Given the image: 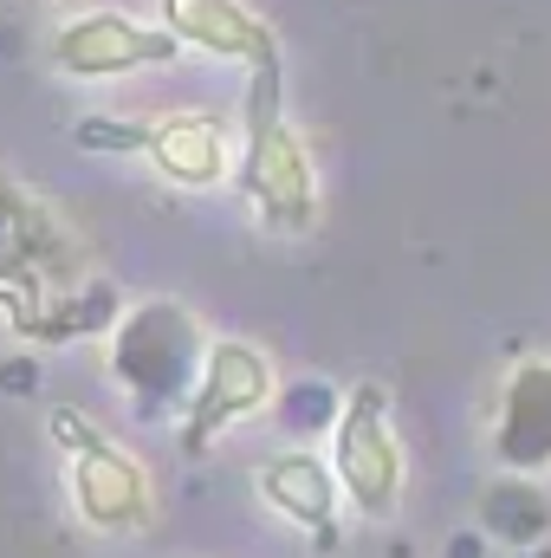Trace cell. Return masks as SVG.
<instances>
[{
	"label": "cell",
	"mask_w": 551,
	"mask_h": 558,
	"mask_svg": "<svg viewBox=\"0 0 551 558\" xmlns=\"http://www.w3.org/2000/svg\"><path fill=\"white\" fill-rule=\"evenodd\" d=\"M234 182L267 234H311L318 228V169H311L305 137L285 118V59L247 65Z\"/></svg>",
	"instance_id": "1"
},
{
	"label": "cell",
	"mask_w": 551,
	"mask_h": 558,
	"mask_svg": "<svg viewBox=\"0 0 551 558\" xmlns=\"http://www.w3.org/2000/svg\"><path fill=\"white\" fill-rule=\"evenodd\" d=\"M91 267L78 228L39 202L33 189H20L13 175H0V312L13 331H26L39 318V305L52 292H72Z\"/></svg>",
	"instance_id": "2"
},
{
	"label": "cell",
	"mask_w": 551,
	"mask_h": 558,
	"mask_svg": "<svg viewBox=\"0 0 551 558\" xmlns=\"http://www.w3.org/2000/svg\"><path fill=\"white\" fill-rule=\"evenodd\" d=\"M201 351H208V331L175 299H143L131 312H118V325H111V377L124 384L143 422L175 416L188 403Z\"/></svg>",
	"instance_id": "3"
},
{
	"label": "cell",
	"mask_w": 551,
	"mask_h": 558,
	"mask_svg": "<svg viewBox=\"0 0 551 558\" xmlns=\"http://www.w3.org/2000/svg\"><path fill=\"white\" fill-rule=\"evenodd\" d=\"M52 441L65 448V481H72V507L91 533H143L156 520V487L149 468L124 441H111L105 428L78 410H52L46 416Z\"/></svg>",
	"instance_id": "4"
},
{
	"label": "cell",
	"mask_w": 551,
	"mask_h": 558,
	"mask_svg": "<svg viewBox=\"0 0 551 558\" xmlns=\"http://www.w3.org/2000/svg\"><path fill=\"white\" fill-rule=\"evenodd\" d=\"M331 474H338V494L364 513V520H390L403 507V441H396V422H390V390L383 384H357L344 390L338 422H331Z\"/></svg>",
	"instance_id": "5"
},
{
	"label": "cell",
	"mask_w": 551,
	"mask_h": 558,
	"mask_svg": "<svg viewBox=\"0 0 551 558\" xmlns=\"http://www.w3.org/2000/svg\"><path fill=\"white\" fill-rule=\"evenodd\" d=\"M279 377H273V357L260 351V344H247V338H208V351H201V371H195V390H188V403L175 410V441H182V454L195 461V454H208L234 422L260 416L267 403H273Z\"/></svg>",
	"instance_id": "6"
},
{
	"label": "cell",
	"mask_w": 551,
	"mask_h": 558,
	"mask_svg": "<svg viewBox=\"0 0 551 558\" xmlns=\"http://www.w3.org/2000/svg\"><path fill=\"white\" fill-rule=\"evenodd\" d=\"M182 46L137 13H118V7H85L72 13L59 33H52V72L59 78H131V72H156L169 65Z\"/></svg>",
	"instance_id": "7"
},
{
	"label": "cell",
	"mask_w": 551,
	"mask_h": 558,
	"mask_svg": "<svg viewBox=\"0 0 551 558\" xmlns=\"http://www.w3.org/2000/svg\"><path fill=\"white\" fill-rule=\"evenodd\" d=\"M156 26L175 46L208 52L221 65H267V59H279V33L247 0H156Z\"/></svg>",
	"instance_id": "8"
},
{
	"label": "cell",
	"mask_w": 551,
	"mask_h": 558,
	"mask_svg": "<svg viewBox=\"0 0 551 558\" xmlns=\"http://www.w3.org/2000/svg\"><path fill=\"white\" fill-rule=\"evenodd\" d=\"M254 487H260V500L273 507L279 520H292L298 533H311V546L331 558L344 546V526H338V474H331V461L325 454H311V448H279L260 461V474H254Z\"/></svg>",
	"instance_id": "9"
},
{
	"label": "cell",
	"mask_w": 551,
	"mask_h": 558,
	"mask_svg": "<svg viewBox=\"0 0 551 558\" xmlns=\"http://www.w3.org/2000/svg\"><path fill=\"white\" fill-rule=\"evenodd\" d=\"M143 156L175 189H221L234 175V124L215 111H169L149 124Z\"/></svg>",
	"instance_id": "10"
},
{
	"label": "cell",
	"mask_w": 551,
	"mask_h": 558,
	"mask_svg": "<svg viewBox=\"0 0 551 558\" xmlns=\"http://www.w3.org/2000/svg\"><path fill=\"white\" fill-rule=\"evenodd\" d=\"M493 461L506 474H546L551 468V357L513 364V377L500 384Z\"/></svg>",
	"instance_id": "11"
},
{
	"label": "cell",
	"mask_w": 551,
	"mask_h": 558,
	"mask_svg": "<svg viewBox=\"0 0 551 558\" xmlns=\"http://www.w3.org/2000/svg\"><path fill=\"white\" fill-rule=\"evenodd\" d=\"M118 312H124L118 286H105V279H78L72 292H52V299L39 305V318H33L20 338H26V344H72V338H98V331H111V325H118Z\"/></svg>",
	"instance_id": "12"
},
{
	"label": "cell",
	"mask_w": 551,
	"mask_h": 558,
	"mask_svg": "<svg viewBox=\"0 0 551 558\" xmlns=\"http://www.w3.org/2000/svg\"><path fill=\"white\" fill-rule=\"evenodd\" d=\"M480 533L500 539V546H513V553H526V546L546 539L551 533V500L532 487V474H506V481H493V487L480 494Z\"/></svg>",
	"instance_id": "13"
},
{
	"label": "cell",
	"mask_w": 551,
	"mask_h": 558,
	"mask_svg": "<svg viewBox=\"0 0 551 558\" xmlns=\"http://www.w3.org/2000/svg\"><path fill=\"white\" fill-rule=\"evenodd\" d=\"M338 403H344V397H338L331 384L305 377V384H285V390H273V403H267V410L279 416V428H285V435H318V428L331 435Z\"/></svg>",
	"instance_id": "14"
},
{
	"label": "cell",
	"mask_w": 551,
	"mask_h": 558,
	"mask_svg": "<svg viewBox=\"0 0 551 558\" xmlns=\"http://www.w3.org/2000/svg\"><path fill=\"white\" fill-rule=\"evenodd\" d=\"M143 137H149V124H137V118H78L72 124V143L98 149V156H143Z\"/></svg>",
	"instance_id": "15"
},
{
	"label": "cell",
	"mask_w": 551,
	"mask_h": 558,
	"mask_svg": "<svg viewBox=\"0 0 551 558\" xmlns=\"http://www.w3.org/2000/svg\"><path fill=\"white\" fill-rule=\"evenodd\" d=\"M0 384H7V390H33L39 377H33V364H26V357H13V364H0Z\"/></svg>",
	"instance_id": "16"
},
{
	"label": "cell",
	"mask_w": 551,
	"mask_h": 558,
	"mask_svg": "<svg viewBox=\"0 0 551 558\" xmlns=\"http://www.w3.org/2000/svg\"><path fill=\"white\" fill-rule=\"evenodd\" d=\"M448 558H487V533H454Z\"/></svg>",
	"instance_id": "17"
}]
</instances>
